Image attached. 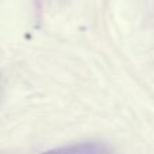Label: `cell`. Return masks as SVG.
<instances>
[{"instance_id": "1", "label": "cell", "mask_w": 154, "mask_h": 154, "mask_svg": "<svg viewBox=\"0 0 154 154\" xmlns=\"http://www.w3.org/2000/svg\"><path fill=\"white\" fill-rule=\"evenodd\" d=\"M42 154H112L108 146L97 142H85V143L70 145V146L57 147Z\"/></svg>"}]
</instances>
